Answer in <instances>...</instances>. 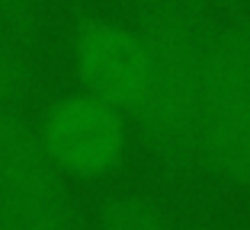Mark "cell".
Wrapping results in <instances>:
<instances>
[{
  "label": "cell",
  "instance_id": "4",
  "mask_svg": "<svg viewBox=\"0 0 250 230\" xmlns=\"http://www.w3.org/2000/svg\"><path fill=\"white\" fill-rule=\"evenodd\" d=\"M100 230H164L154 211L132 198L109 201L106 211L100 214Z\"/></svg>",
  "mask_w": 250,
  "mask_h": 230
},
{
  "label": "cell",
  "instance_id": "6",
  "mask_svg": "<svg viewBox=\"0 0 250 230\" xmlns=\"http://www.w3.org/2000/svg\"><path fill=\"white\" fill-rule=\"evenodd\" d=\"M39 10V0H0V16L7 22L10 38H22L26 29L32 26Z\"/></svg>",
  "mask_w": 250,
  "mask_h": 230
},
{
  "label": "cell",
  "instance_id": "1",
  "mask_svg": "<svg viewBox=\"0 0 250 230\" xmlns=\"http://www.w3.org/2000/svg\"><path fill=\"white\" fill-rule=\"evenodd\" d=\"M0 230H81L42 134L0 109Z\"/></svg>",
  "mask_w": 250,
  "mask_h": 230
},
{
  "label": "cell",
  "instance_id": "5",
  "mask_svg": "<svg viewBox=\"0 0 250 230\" xmlns=\"http://www.w3.org/2000/svg\"><path fill=\"white\" fill-rule=\"evenodd\" d=\"M20 58L13 52V42L10 35H0V109H13V99L20 93Z\"/></svg>",
  "mask_w": 250,
  "mask_h": 230
},
{
  "label": "cell",
  "instance_id": "3",
  "mask_svg": "<svg viewBox=\"0 0 250 230\" xmlns=\"http://www.w3.org/2000/svg\"><path fill=\"white\" fill-rule=\"evenodd\" d=\"M42 141L58 170L74 176H103L122 160L125 134L112 106L93 96H77L52 109Z\"/></svg>",
  "mask_w": 250,
  "mask_h": 230
},
{
  "label": "cell",
  "instance_id": "2",
  "mask_svg": "<svg viewBox=\"0 0 250 230\" xmlns=\"http://www.w3.org/2000/svg\"><path fill=\"white\" fill-rule=\"evenodd\" d=\"M74 61L90 96L116 112L138 109L154 93V58L138 35L106 19L83 22L74 35Z\"/></svg>",
  "mask_w": 250,
  "mask_h": 230
}]
</instances>
